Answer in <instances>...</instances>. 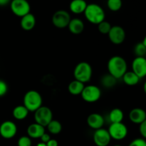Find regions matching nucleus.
Masks as SVG:
<instances>
[{
  "instance_id": "1",
  "label": "nucleus",
  "mask_w": 146,
  "mask_h": 146,
  "mask_svg": "<svg viewBox=\"0 0 146 146\" xmlns=\"http://www.w3.org/2000/svg\"><path fill=\"white\" fill-rule=\"evenodd\" d=\"M108 72L115 79L122 78L127 72V62L123 57L115 55L111 57L108 62Z\"/></svg>"
},
{
  "instance_id": "2",
  "label": "nucleus",
  "mask_w": 146,
  "mask_h": 146,
  "mask_svg": "<svg viewBox=\"0 0 146 146\" xmlns=\"http://www.w3.org/2000/svg\"><path fill=\"white\" fill-rule=\"evenodd\" d=\"M86 19L93 24H97L105 20V11L104 9L97 4H88L84 11Z\"/></svg>"
},
{
  "instance_id": "3",
  "label": "nucleus",
  "mask_w": 146,
  "mask_h": 146,
  "mask_svg": "<svg viewBox=\"0 0 146 146\" xmlns=\"http://www.w3.org/2000/svg\"><path fill=\"white\" fill-rule=\"evenodd\" d=\"M92 67L89 63L86 62H81L76 66L74 70V76L75 80L86 83L91 80L92 77Z\"/></svg>"
},
{
  "instance_id": "4",
  "label": "nucleus",
  "mask_w": 146,
  "mask_h": 146,
  "mask_svg": "<svg viewBox=\"0 0 146 146\" xmlns=\"http://www.w3.org/2000/svg\"><path fill=\"white\" fill-rule=\"evenodd\" d=\"M24 105L29 112H35L42 106V97L36 90H29L24 97Z\"/></svg>"
},
{
  "instance_id": "5",
  "label": "nucleus",
  "mask_w": 146,
  "mask_h": 146,
  "mask_svg": "<svg viewBox=\"0 0 146 146\" xmlns=\"http://www.w3.org/2000/svg\"><path fill=\"white\" fill-rule=\"evenodd\" d=\"M34 119L36 123L46 127L47 125L53 120V113L51 109L46 106H41L34 112Z\"/></svg>"
},
{
  "instance_id": "6",
  "label": "nucleus",
  "mask_w": 146,
  "mask_h": 146,
  "mask_svg": "<svg viewBox=\"0 0 146 146\" xmlns=\"http://www.w3.org/2000/svg\"><path fill=\"white\" fill-rule=\"evenodd\" d=\"M81 95L83 100L86 102H96L101 98V90L96 85H87L84 87Z\"/></svg>"
},
{
  "instance_id": "7",
  "label": "nucleus",
  "mask_w": 146,
  "mask_h": 146,
  "mask_svg": "<svg viewBox=\"0 0 146 146\" xmlns=\"http://www.w3.org/2000/svg\"><path fill=\"white\" fill-rule=\"evenodd\" d=\"M111 139L115 140H122L126 137L128 135V127L124 123H111L108 130Z\"/></svg>"
},
{
  "instance_id": "8",
  "label": "nucleus",
  "mask_w": 146,
  "mask_h": 146,
  "mask_svg": "<svg viewBox=\"0 0 146 146\" xmlns=\"http://www.w3.org/2000/svg\"><path fill=\"white\" fill-rule=\"evenodd\" d=\"M10 7L13 14L19 17L30 13L31 7L27 0H11Z\"/></svg>"
},
{
  "instance_id": "9",
  "label": "nucleus",
  "mask_w": 146,
  "mask_h": 146,
  "mask_svg": "<svg viewBox=\"0 0 146 146\" xmlns=\"http://www.w3.org/2000/svg\"><path fill=\"white\" fill-rule=\"evenodd\" d=\"M71 16L66 10H58L54 14L52 17V23L56 28L64 29L68 27Z\"/></svg>"
},
{
  "instance_id": "10",
  "label": "nucleus",
  "mask_w": 146,
  "mask_h": 146,
  "mask_svg": "<svg viewBox=\"0 0 146 146\" xmlns=\"http://www.w3.org/2000/svg\"><path fill=\"white\" fill-rule=\"evenodd\" d=\"M93 140L96 146H108L111 143V137L108 130L102 127L95 130Z\"/></svg>"
},
{
  "instance_id": "11",
  "label": "nucleus",
  "mask_w": 146,
  "mask_h": 146,
  "mask_svg": "<svg viewBox=\"0 0 146 146\" xmlns=\"http://www.w3.org/2000/svg\"><path fill=\"white\" fill-rule=\"evenodd\" d=\"M108 35L110 41L113 44H121L125 41V31L124 29L121 26H112Z\"/></svg>"
},
{
  "instance_id": "12",
  "label": "nucleus",
  "mask_w": 146,
  "mask_h": 146,
  "mask_svg": "<svg viewBox=\"0 0 146 146\" xmlns=\"http://www.w3.org/2000/svg\"><path fill=\"white\" fill-rule=\"evenodd\" d=\"M17 127L10 120L4 121L0 125V135L4 139H11L17 135Z\"/></svg>"
},
{
  "instance_id": "13",
  "label": "nucleus",
  "mask_w": 146,
  "mask_h": 146,
  "mask_svg": "<svg viewBox=\"0 0 146 146\" xmlns=\"http://www.w3.org/2000/svg\"><path fill=\"white\" fill-rule=\"evenodd\" d=\"M132 71L140 78L146 76V58L145 57H135L132 62Z\"/></svg>"
},
{
  "instance_id": "14",
  "label": "nucleus",
  "mask_w": 146,
  "mask_h": 146,
  "mask_svg": "<svg viewBox=\"0 0 146 146\" xmlns=\"http://www.w3.org/2000/svg\"><path fill=\"white\" fill-rule=\"evenodd\" d=\"M87 124L95 130L102 128L104 125V117L99 113H91L87 117Z\"/></svg>"
},
{
  "instance_id": "15",
  "label": "nucleus",
  "mask_w": 146,
  "mask_h": 146,
  "mask_svg": "<svg viewBox=\"0 0 146 146\" xmlns=\"http://www.w3.org/2000/svg\"><path fill=\"white\" fill-rule=\"evenodd\" d=\"M129 119L132 123L140 125L146 119V112L143 109L135 107L130 112Z\"/></svg>"
},
{
  "instance_id": "16",
  "label": "nucleus",
  "mask_w": 146,
  "mask_h": 146,
  "mask_svg": "<svg viewBox=\"0 0 146 146\" xmlns=\"http://www.w3.org/2000/svg\"><path fill=\"white\" fill-rule=\"evenodd\" d=\"M44 133H45V127L36 123L29 125L27 127V134L31 138H40Z\"/></svg>"
},
{
  "instance_id": "17",
  "label": "nucleus",
  "mask_w": 146,
  "mask_h": 146,
  "mask_svg": "<svg viewBox=\"0 0 146 146\" xmlns=\"http://www.w3.org/2000/svg\"><path fill=\"white\" fill-rule=\"evenodd\" d=\"M21 18L20 25L23 29L25 31H30L34 28L36 24V18L34 14L29 13Z\"/></svg>"
},
{
  "instance_id": "18",
  "label": "nucleus",
  "mask_w": 146,
  "mask_h": 146,
  "mask_svg": "<svg viewBox=\"0 0 146 146\" xmlns=\"http://www.w3.org/2000/svg\"><path fill=\"white\" fill-rule=\"evenodd\" d=\"M68 27L69 31L73 34H80L84 31L85 25L81 19L74 18L71 19Z\"/></svg>"
},
{
  "instance_id": "19",
  "label": "nucleus",
  "mask_w": 146,
  "mask_h": 146,
  "mask_svg": "<svg viewBox=\"0 0 146 146\" xmlns=\"http://www.w3.org/2000/svg\"><path fill=\"white\" fill-rule=\"evenodd\" d=\"M87 5L85 0H72L69 4V9L74 14H79L84 13Z\"/></svg>"
},
{
  "instance_id": "20",
  "label": "nucleus",
  "mask_w": 146,
  "mask_h": 146,
  "mask_svg": "<svg viewBox=\"0 0 146 146\" xmlns=\"http://www.w3.org/2000/svg\"><path fill=\"white\" fill-rule=\"evenodd\" d=\"M122 78L124 83L128 86L136 85L141 80V78L133 71H127L123 74Z\"/></svg>"
},
{
  "instance_id": "21",
  "label": "nucleus",
  "mask_w": 146,
  "mask_h": 146,
  "mask_svg": "<svg viewBox=\"0 0 146 146\" xmlns=\"http://www.w3.org/2000/svg\"><path fill=\"white\" fill-rule=\"evenodd\" d=\"M84 87H85L84 83L78 81L76 80H74L69 83L68 90V92L73 95H78V94H81Z\"/></svg>"
},
{
  "instance_id": "22",
  "label": "nucleus",
  "mask_w": 146,
  "mask_h": 146,
  "mask_svg": "<svg viewBox=\"0 0 146 146\" xmlns=\"http://www.w3.org/2000/svg\"><path fill=\"white\" fill-rule=\"evenodd\" d=\"M29 111L27 107L24 105H18L16 106L14 108L12 112L13 117L17 120H24L28 116Z\"/></svg>"
},
{
  "instance_id": "23",
  "label": "nucleus",
  "mask_w": 146,
  "mask_h": 146,
  "mask_svg": "<svg viewBox=\"0 0 146 146\" xmlns=\"http://www.w3.org/2000/svg\"><path fill=\"white\" fill-rule=\"evenodd\" d=\"M123 112L119 108H114L110 112L109 120L111 123H121L123 120Z\"/></svg>"
},
{
  "instance_id": "24",
  "label": "nucleus",
  "mask_w": 146,
  "mask_h": 146,
  "mask_svg": "<svg viewBox=\"0 0 146 146\" xmlns=\"http://www.w3.org/2000/svg\"><path fill=\"white\" fill-rule=\"evenodd\" d=\"M48 131L52 135L59 134L62 130V125L58 120H52L46 126Z\"/></svg>"
},
{
  "instance_id": "25",
  "label": "nucleus",
  "mask_w": 146,
  "mask_h": 146,
  "mask_svg": "<svg viewBox=\"0 0 146 146\" xmlns=\"http://www.w3.org/2000/svg\"><path fill=\"white\" fill-rule=\"evenodd\" d=\"M122 0H108L107 6L112 11H118L122 7Z\"/></svg>"
},
{
  "instance_id": "26",
  "label": "nucleus",
  "mask_w": 146,
  "mask_h": 146,
  "mask_svg": "<svg viewBox=\"0 0 146 146\" xmlns=\"http://www.w3.org/2000/svg\"><path fill=\"white\" fill-rule=\"evenodd\" d=\"M116 80L117 79L109 74L103 77V78L101 79V83L106 87H112L116 83Z\"/></svg>"
},
{
  "instance_id": "27",
  "label": "nucleus",
  "mask_w": 146,
  "mask_h": 146,
  "mask_svg": "<svg viewBox=\"0 0 146 146\" xmlns=\"http://www.w3.org/2000/svg\"><path fill=\"white\" fill-rule=\"evenodd\" d=\"M134 54L136 57H145L146 54V47L143 42H138L134 47Z\"/></svg>"
},
{
  "instance_id": "28",
  "label": "nucleus",
  "mask_w": 146,
  "mask_h": 146,
  "mask_svg": "<svg viewBox=\"0 0 146 146\" xmlns=\"http://www.w3.org/2000/svg\"><path fill=\"white\" fill-rule=\"evenodd\" d=\"M111 27H112L111 24L108 21H105V20L98 24V31L102 34H108L111 30Z\"/></svg>"
},
{
  "instance_id": "29",
  "label": "nucleus",
  "mask_w": 146,
  "mask_h": 146,
  "mask_svg": "<svg viewBox=\"0 0 146 146\" xmlns=\"http://www.w3.org/2000/svg\"><path fill=\"white\" fill-rule=\"evenodd\" d=\"M31 138L29 136H21L17 142L18 146H31Z\"/></svg>"
},
{
  "instance_id": "30",
  "label": "nucleus",
  "mask_w": 146,
  "mask_h": 146,
  "mask_svg": "<svg viewBox=\"0 0 146 146\" xmlns=\"http://www.w3.org/2000/svg\"><path fill=\"white\" fill-rule=\"evenodd\" d=\"M128 146H146V140L144 138H135L130 143Z\"/></svg>"
},
{
  "instance_id": "31",
  "label": "nucleus",
  "mask_w": 146,
  "mask_h": 146,
  "mask_svg": "<svg viewBox=\"0 0 146 146\" xmlns=\"http://www.w3.org/2000/svg\"><path fill=\"white\" fill-rule=\"evenodd\" d=\"M8 90V86L7 83L3 80H0V97L5 95L6 93L7 92Z\"/></svg>"
},
{
  "instance_id": "32",
  "label": "nucleus",
  "mask_w": 146,
  "mask_h": 146,
  "mask_svg": "<svg viewBox=\"0 0 146 146\" xmlns=\"http://www.w3.org/2000/svg\"><path fill=\"white\" fill-rule=\"evenodd\" d=\"M139 131L143 138L146 140V119L139 125Z\"/></svg>"
},
{
  "instance_id": "33",
  "label": "nucleus",
  "mask_w": 146,
  "mask_h": 146,
  "mask_svg": "<svg viewBox=\"0 0 146 146\" xmlns=\"http://www.w3.org/2000/svg\"><path fill=\"white\" fill-rule=\"evenodd\" d=\"M40 139H41V142H42V143H46L47 142H48V140L51 139V136H50V135L48 134V133H44V134L41 135V137H40Z\"/></svg>"
},
{
  "instance_id": "34",
  "label": "nucleus",
  "mask_w": 146,
  "mask_h": 146,
  "mask_svg": "<svg viewBox=\"0 0 146 146\" xmlns=\"http://www.w3.org/2000/svg\"><path fill=\"white\" fill-rule=\"evenodd\" d=\"M46 146H58V141L55 139H50L46 143Z\"/></svg>"
},
{
  "instance_id": "35",
  "label": "nucleus",
  "mask_w": 146,
  "mask_h": 146,
  "mask_svg": "<svg viewBox=\"0 0 146 146\" xmlns=\"http://www.w3.org/2000/svg\"><path fill=\"white\" fill-rule=\"evenodd\" d=\"M10 2H11V0H0V6H1V7H2V6H6Z\"/></svg>"
},
{
  "instance_id": "36",
  "label": "nucleus",
  "mask_w": 146,
  "mask_h": 146,
  "mask_svg": "<svg viewBox=\"0 0 146 146\" xmlns=\"http://www.w3.org/2000/svg\"><path fill=\"white\" fill-rule=\"evenodd\" d=\"M36 146H46V144L44 143H42V142H41V143H38V144L36 145Z\"/></svg>"
},
{
  "instance_id": "37",
  "label": "nucleus",
  "mask_w": 146,
  "mask_h": 146,
  "mask_svg": "<svg viewBox=\"0 0 146 146\" xmlns=\"http://www.w3.org/2000/svg\"><path fill=\"white\" fill-rule=\"evenodd\" d=\"M144 44V45L146 47V35H145V37H144V39H143V42H142Z\"/></svg>"
},
{
  "instance_id": "38",
  "label": "nucleus",
  "mask_w": 146,
  "mask_h": 146,
  "mask_svg": "<svg viewBox=\"0 0 146 146\" xmlns=\"http://www.w3.org/2000/svg\"><path fill=\"white\" fill-rule=\"evenodd\" d=\"M143 90H144V92H145V93L146 94V81L145 82V83H144V85H143Z\"/></svg>"
},
{
  "instance_id": "39",
  "label": "nucleus",
  "mask_w": 146,
  "mask_h": 146,
  "mask_svg": "<svg viewBox=\"0 0 146 146\" xmlns=\"http://www.w3.org/2000/svg\"><path fill=\"white\" fill-rule=\"evenodd\" d=\"M113 146H122V145H115Z\"/></svg>"
},
{
  "instance_id": "40",
  "label": "nucleus",
  "mask_w": 146,
  "mask_h": 146,
  "mask_svg": "<svg viewBox=\"0 0 146 146\" xmlns=\"http://www.w3.org/2000/svg\"><path fill=\"white\" fill-rule=\"evenodd\" d=\"M145 58H146V54H145Z\"/></svg>"
}]
</instances>
